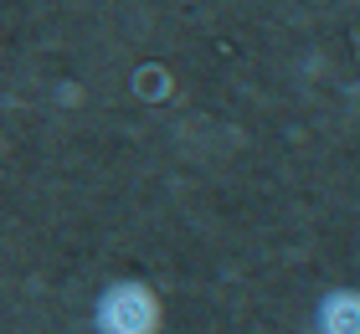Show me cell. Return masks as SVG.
Segmentation results:
<instances>
[{
  "instance_id": "cell-1",
  "label": "cell",
  "mask_w": 360,
  "mask_h": 334,
  "mask_svg": "<svg viewBox=\"0 0 360 334\" xmlns=\"http://www.w3.org/2000/svg\"><path fill=\"white\" fill-rule=\"evenodd\" d=\"M165 304L144 278H113L93 298V334H160Z\"/></svg>"
},
{
  "instance_id": "cell-2",
  "label": "cell",
  "mask_w": 360,
  "mask_h": 334,
  "mask_svg": "<svg viewBox=\"0 0 360 334\" xmlns=\"http://www.w3.org/2000/svg\"><path fill=\"white\" fill-rule=\"evenodd\" d=\"M314 334H360V288H330L314 304Z\"/></svg>"
}]
</instances>
